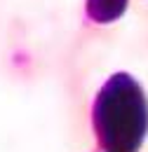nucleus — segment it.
<instances>
[{
	"instance_id": "1",
	"label": "nucleus",
	"mask_w": 148,
	"mask_h": 152,
	"mask_svg": "<svg viewBox=\"0 0 148 152\" xmlns=\"http://www.w3.org/2000/svg\"><path fill=\"white\" fill-rule=\"evenodd\" d=\"M92 126L104 152H136L148 133V101L139 82L115 73L92 105Z\"/></svg>"
},
{
	"instance_id": "2",
	"label": "nucleus",
	"mask_w": 148,
	"mask_h": 152,
	"mask_svg": "<svg viewBox=\"0 0 148 152\" xmlns=\"http://www.w3.org/2000/svg\"><path fill=\"white\" fill-rule=\"evenodd\" d=\"M127 10V0H87V14L96 23H111Z\"/></svg>"
}]
</instances>
